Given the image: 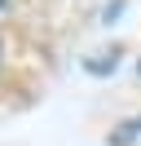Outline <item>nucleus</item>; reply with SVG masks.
Instances as JSON below:
<instances>
[{
	"label": "nucleus",
	"instance_id": "obj_1",
	"mask_svg": "<svg viewBox=\"0 0 141 146\" xmlns=\"http://www.w3.org/2000/svg\"><path fill=\"white\" fill-rule=\"evenodd\" d=\"M0 5H5V0H0Z\"/></svg>",
	"mask_w": 141,
	"mask_h": 146
}]
</instances>
